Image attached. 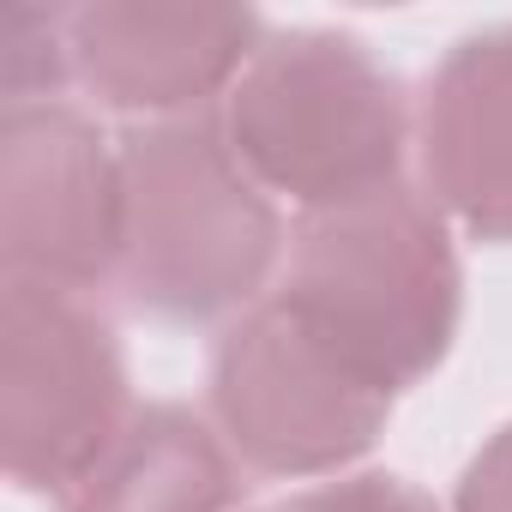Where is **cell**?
<instances>
[{
    "label": "cell",
    "instance_id": "cell-1",
    "mask_svg": "<svg viewBox=\"0 0 512 512\" xmlns=\"http://www.w3.org/2000/svg\"><path fill=\"white\" fill-rule=\"evenodd\" d=\"M121 290L157 320H223L260 308L278 266V211L241 169L223 121H151L121 145Z\"/></svg>",
    "mask_w": 512,
    "mask_h": 512
},
{
    "label": "cell",
    "instance_id": "cell-2",
    "mask_svg": "<svg viewBox=\"0 0 512 512\" xmlns=\"http://www.w3.org/2000/svg\"><path fill=\"white\" fill-rule=\"evenodd\" d=\"M458 290L464 278L440 205L392 181L302 217L278 302L398 398L452 350Z\"/></svg>",
    "mask_w": 512,
    "mask_h": 512
},
{
    "label": "cell",
    "instance_id": "cell-3",
    "mask_svg": "<svg viewBox=\"0 0 512 512\" xmlns=\"http://www.w3.org/2000/svg\"><path fill=\"white\" fill-rule=\"evenodd\" d=\"M223 139L266 193L332 211L404 169L410 115L398 79L338 31L266 37L223 97Z\"/></svg>",
    "mask_w": 512,
    "mask_h": 512
},
{
    "label": "cell",
    "instance_id": "cell-4",
    "mask_svg": "<svg viewBox=\"0 0 512 512\" xmlns=\"http://www.w3.org/2000/svg\"><path fill=\"white\" fill-rule=\"evenodd\" d=\"M211 416L241 464L266 476H326L380 440L392 392L272 296L223 332L211 356Z\"/></svg>",
    "mask_w": 512,
    "mask_h": 512
},
{
    "label": "cell",
    "instance_id": "cell-5",
    "mask_svg": "<svg viewBox=\"0 0 512 512\" xmlns=\"http://www.w3.org/2000/svg\"><path fill=\"white\" fill-rule=\"evenodd\" d=\"M133 422L109 320L49 284H13L0 308V446L25 488L67 494Z\"/></svg>",
    "mask_w": 512,
    "mask_h": 512
},
{
    "label": "cell",
    "instance_id": "cell-6",
    "mask_svg": "<svg viewBox=\"0 0 512 512\" xmlns=\"http://www.w3.org/2000/svg\"><path fill=\"white\" fill-rule=\"evenodd\" d=\"M121 253V151L67 103L0 121V260L13 284L91 290Z\"/></svg>",
    "mask_w": 512,
    "mask_h": 512
},
{
    "label": "cell",
    "instance_id": "cell-7",
    "mask_svg": "<svg viewBox=\"0 0 512 512\" xmlns=\"http://www.w3.org/2000/svg\"><path fill=\"white\" fill-rule=\"evenodd\" d=\"M67 19L73 79L121 109L187 121L199 103L229 91L247 61L260 55L266 31L247 7H157V0H97Z\"/></svg>",
    "mask_w": 512,
    "mask_h": 512
},
{
    "label": "cell",
    "instance_id": "cell-8",
    "mask_svg": "<svg viewBox=\"0 0 512 512\" xmlns=\"http://www.w3.org/2000/svg\"><path fill=\"white\" fill-rule=\"evenodd\" d=\"M422 175L440 211L512 241V25L464 37L422 91Z\"/></svg>",
    "mask_w": 512,
    "mask_h": 512
},
{
    "label": "cell",
    "instance_id": "cell-9",
    "mask_svg": "<svg viewBox=\"0 0 512 512\" xmlns=\"http://www.w3.org/2000/svg\"><path fill=\"white\" fill-rule=\"evenodd\" d=\"M235 452L187 410H133L115 446L61 494V512H229Z\"/></svg>",
    "mask_w": 512,
    "mask_h": 512
},
{
    "label": "cell",
    "instance_id": "cell-10",
    "mask_svg": "<svg viewBox=\"0 0 512 512\" xmlns=\"http://www.w3.org/2000/svg\"><path fill=\"white\" fill-rule=\"evenodd\" d=\"M278 512H440V506L422 488H410L404 476H338V482L296 494Z\"/></svg>",
    "mask_w": 512,
    "mask_h": 512
},
{
    "label": "cell",
    "instance_id": "cell-11",
    "mask_svg": "<svg viewBox=\"0 0 512 512\" xmlns=\"http://www.w3.org/2000/svg\"><path fill=\"white\" fill-rule=\"evenodd\" d=\"M458 512H512V422L470 458L458 482Z\"/></svg>",
    "mask_w": 512,
    "mask_h": 512
}]
</instances>
